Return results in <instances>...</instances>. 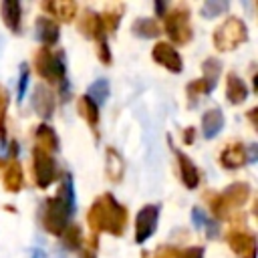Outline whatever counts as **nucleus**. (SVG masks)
<instances>
[{"label": "nucleus", "mask_w": 258, "mask_h": 258, "mask_svg": "<svg viewBox=\"0 0 258 258\" xmlns=\"http://www.w3.org/2000/svg\"><path fill=\"white\" fill-rule=\"evenodd\" d=\"M226 242L238 258H256V238L250 232L240 230V228L228 230Z\"/></svg>", "instance_id": "obj_9"}, {"label": "nucleus", "mask_w": 258, "mask_h": 258, "mask_svg": "<svg viewBox=\"0 0 258 258\" xmlns=\"http://www.w3.org/2000/svg\"><path fill=\"white\" fill-rule=\"evenodd\" d=\"M222 200L224 204L228 206V210H234V208H242L248 198H250V185L246 181H234L230 183L222 194Z\"/></svg>", "instance_id": "obj_16"}, {"label": "nucleus", "mask_w": 258, "mask_h": 258, "mask_svg": "<svg viewBox=\"0 0 258 258\" xmlns=\"http://www.w3.org/2000/svg\"><path fill=\"white\" fill-rule=\"evenodd\" d=\"M30 258H44V252H42L40 248H34L32 254H30Z\"/></svg>", "instance_id": "obj_42"}, {"label": "nucleus", "mask_w": 258, "mask_h": 258, "mask_svg": "<svg viewBox=\"0 0 258 258\" xmlns=\"http://www.w3.org/2000/svg\"><path fill=\"white\" fill-rule=\"evenodd\" d=\"M73 214H75V208L67 206L60 198H56V196L48 198L42 204V214H40L42 228L52 236H60L67 230L69 220L73 218Z\"/></svg>", "instance_id": "obj_4"}, {"label": "nucleus", "mask_w": 258, "mask_h": 258, "mask_svg": "<svg viewBox=\"0 0 258 258\" xmlns=\"http://www.w3.org/2000/svg\"><path fill=\"white\" fill-rule=\"evenodd\" d=\"M28 83H30V71H28V64L22 62V67H20V77H18V89H16V101H18V103L26 97Z\"/></svg>", "instance_id": "obj_34"}, {"label": "nucleus", "mask_w": 258, "mask_h": 258, "mask_svg": "<svg viewBox=\"0 0 258 258\" xmlns=\"http://www.w3.org/2000/svg\"><path fill=\"white\" fill-rule=\"evenodd\" d=\"M222 129H224V113L218 107L208 109L202 115V131H204V137L206 139H214V137H218V133Z\"/></svg>", "instance_id": "obj_21"}, {"label": "nucleus", "mask_w": 258, "mask_h": 258, "mask_svg": "<svg viewBox=\"0 0 258 258\" xmlns=\"http://www.w3.org/2000/svg\"><path fill=\"white\" fill-rule=\"evenodd\" d=\"M220 163H222V167H226V169H238V167H242L244 163H248L246 145L236 143V141L228 143V145L222 149V153H220Z\"/></svg>", "instance_id": "obj_14"}, {"label": "nucleus", "mask_w": 258, "mask_h": 258, "mask_svg": "<svg viewBox=\"0 0 258 258\" xmlns=\"http://www.w3.org/2000/svg\"><path fill=\"white\" fill-rule=\"evenodd\" d=\"M173 153H175V159H177V167H179V177H181V183L187 187V189H196L200 185V171L196 167V163L179 149H175L171 145Z\"/></svg>", "instance_id": "obj_12"}, {"label": "nucleus", "mask_w": 258, "mask_h": 258, "mask_svg": "<svg viewBox=\"0 0 258 258\" xmlns=\"http://www.w3.org/2000/svg\"><path fill=\"white\" fill-rule=\"evenodd\" d=\"M214 46L222 52L238 48L242 42L248 40V26L238 16H228L216 30H214Z\"/></svg>", "instance_id": "obj_3"}, {"label": "nucleus", "mask_w": 258, "mask_h": 258, "mask_svg": "<svg viewBox=\"0 0 258 258\" xmlns=\"http://www.w3.org/2000/svg\"><path fill=\"white\" fill-rule=\"evenodd\" d=\"M60 238H62V246H67L69 250H81V246H83L81 228L75 226V224H69L67 230L60 234Z\"/></svg>", "instance_id": "obj_30"}, {"label": "nucleus", "mask_w": 258, "mask_h": 258, "mask_svg": "<svg viewBox=\"0 0 258 258\" xmlns=\"http://www.w3.org/2000/svg\"><path fill=\"white\" fill-rule=\"evenodd\" d=\"M206 202L210 204V210L214 212L216 218H226L228 216L230 210H228V206L224 204V200L218 191H206Z\"/></svg>", "instance_id": "obj_32"}, {"label": "nucleus", "mask_w": 258, "mask_h": 258, "mask_svg": "<svg viewBox=\"0 0 258 258\" xmlns=\"http://www.w3.org/2000/svg\"><path fill=\"white\" fill-rule=\"evenodd\" d=\"M163 30H165V34L169 36L171 42L187 44L191 40V36H194V30L189 26V10H187V6L179 4V6L171 8L169 12H165V16H163Z\"/></svg>", "instance_id": "obj_5"}, {"label": "nucleus", "mask_w": 258, "mask_h": 258, "mask_svg": "<svg viewBox=\"0 0 258 258\" xmlns=\"http://www.w3.org/2000/svg\"><path fill=\"white\" fill-rule=\"evenodd\" d=\"M56 198H60L67 206L75 208L77 210V202H75V185H73V175L67 171L62 173V179H60V187H58V194Z\"/></svg>", "instance_id": "obj_29"}, {"label": "nucleus", "mask_w": 258, "mask_h": 258, "mask_svg": "<svg viewBox=\"0 0 258 258\" xmlns=\"http://www.w3.org/2000/svg\"><path fill=\"white\" fill-rule=\"evenodd\" d=\"M157 220H159V206L157 204H145L135 218V242L143 244L145 240H149L155 234L157 228Z\"/></svg>", "instance_id": "obj_8"}, {"label": "nucleus", "mask_w": 258, "mask_h": 258, "mask_svg": "<svg viewBox=\"0 0 258 258\" xmlns=\"http://www.w3.org/2000/svg\"><path fill=\"white\" fill-rule=\"evenodd\" d=\"M34 147H38V149H42V151H46V153H56L58 151V135L54 133V129L50 127V125H38L36 129H34Z\"/></svg>", "instance_id": "obj_18"}, {"label": "nucleus", "mask_w": 258, "mask_h": 258, "mask_svg": "<svg viewBox=\"0 0 258 258\" xmlns=\"http://www.w3.org/2000/svg\"><path fill=\"white\" fill-rule=\"evenodd\" d=\"M79 30L87 36V38H93L95 44H97V56L103 64H111L113 56H111V48H109V42H107V30L101 22V16L89 8H85L81 12V18H79Z\"/></svg>", "instance_id": "obj_2"}, {"label": "nucleus", "mask_w": 258, "mask_h": 258, "mask_svg": "<svg viewBox=\"0 0 258 258\" xmlns=\"http://www.w3.org/2000/svg\"><path fill=\"white\" fill-rule=\"evenodd\" d=\"M44 12H48V18L50 16H56L60 22H73V18L77 16V4L75 2H42L40 4Z\"/></svg>", "instance_id": "obj_22"}, {"label": "nucleus", "mask_w": 258, "mask_h": 258, "mask_svg": "<svg viewBox=\"0 0 258 258\" xmlns=\"http://www.w3.org/2000/svg\"><path fill=\"white\" fill-rule=\"evenodd\" d=\"M194 139H196V129H194V127H185V129H183V143H185V145H191Z\"/></svg>", "instance_id": "obj_39"}, {"label": "nucleus", "mask_w": 258, "mask_h": 258, "mask_svg": "<svg viewBox=\"0 0 258 258\" xmlns=\"http://www.w3.org/2000/svg\"><path fill=\"white\" fill-rule=\"evenodd\" d=\"M34 69L40 79L48 83H60L67 79V64L62 52H52L50 48H38L34 54Z\"/></svg>", "instance_id": "obj_6"}, {"label": "nucleus", "mask_w": 258, "mask_h": 258, "mask_svg": "<svg viewBox=\"0 0 258 258\" xmlns=\"http://www.w3.org/2000/svg\"><path fill=\"white\" fill-rule=\"evenodd\" d=\"M87 224L91 234L99 238V232H107L113 236H123L127 228V208L117 202V198L109 191L101 194L87 212Z\"/></svg>", "instance_id": "obj_1"}, {"label": "nucleus", "mask_w": 258, "mask_h": 258, "mask_svg": "<svg viewBox=\"0 0 258 258\" xmlns=\"http://www.w3.org/2000/svg\"><path fill=\"white\" fill-rule=\"evenodd\" d=\"M105 173L113 183H119L125 175V161L115 147H107L105 151Z\"/></svg>", "instance_id": "obj_19"}, {"label": "nucleus", "mask_w": 258, "mask_h": 258, "mask_svg": "<svg viewBox=\"0 0 258 258\" xmlns=\"http://www.w3.org/2000/svg\"><path fill=\"white\" fill-rule=\"evenodd\" d=\"M2 185L10 194H18L22 189V185H24V173H22V165H20L18 159L6 161L4 171H2Z\"/></svg>", "instance_id": "obj_15"}, {"label": "nucleus", "mask_w": 258, "mask_h": 258, "mask_svg": "<svg viewBox=\"0 0 258 258\" xmlns=\"http://www.w3.org/2000/svg\"><path fill=\"white\" fill-rule=\"evenodd\" d=\"M151 58L157 62V64H161V67H165L169 73H181L183 71V60H181V54L175 50V46L173 44H169V42H157L155 46H153V50H151Z\"/></svg>", "instance_id": "obj_10"}, {"label": "nucleus", "mask_w": 258, "mask_h": 258, "mask_svg": "<svg viewBox=\"0 0 258 258\" xmlns=\"http://www.w3.org/2000/svg\"><path fill=\"white\" fill-rule=\"evenodd\" d=\"M226 99L232 105H240L248 99V87L244 85V81L236 73L226 75Z\"/></svg>", "instance_id": "obj_20"}, {"label": "nucleus", "mask_w": 258, "mask_h": 258, "mask_svg": "<svg viewBox=\"0 0 258 258\" xmlns=\"http://www.w3.org/2000/svg\"><path fill=\"white\" fill-rule=\"evenodd\" d=\"M54 107H56V101H54L52 91H48V87H44V85H36L32 91V109L40 117L48 119L54 113Z\"/></svg>", "instance_id": "obj_13"}, {"label": "nucleus", "mask_w": 258, "mask_h": 258, "mask_svg": "<svg viewBox=\"0 0 258 258\" xmlns=\"http://www.w3.org/2000/svg\"><path fill=\"white\" fill-rule=\"evenodd\" d=\"M34 38L44 46V48H50L58 42L60 38V30H58V24L48 18V16H38L36 22H34Z\"/></svg>", "instance_id": "obj_11"}, {"label": "nucleus", "mask_w": 258, "mask_h": 258, "mask_svg": "<svg viewBox=\"0 0 258 258\" xmlns=\"http://www.w3.org/2000/svg\"><path fill=\"white\" fill-rule=\"evenodd\" d=\"M202 71H204V77H202V79H204V83H206L208 91L212 93V91L216 89L218 79H220V73H222V62H220L216 56H210V58H206V60H204Z\"/></svg>", "instance_id": "obj_26"}, {"label": "nucleus", "mask_w": 258, "mask_h": 258, "mask_svg": "<svg viewBox=\"0 0 258 258\" xmlns=\"http://www.w3.org/2000/svg\"><path fill=\"white\" fill-rule=\"evenodd\" d=\"M123 12H125V6L123 4H107V8L99 14L107 32H115L119 28L121 18H123Z\"/></svg>", "instance_id": "obj_24"}, {"label": "nucleus", "mask_w": 258, "mask_h": 258, "mask_svg": "<svg viewBox=\"0 0 258 258\" xmlns=\"http://www.w3.org/2000/svg\"><path fill=\"white\" fill-rule=\"evenodd\" d=\"M153 8H155V14H157V16H165V8H167L165 2H159V0H157V2L153 4Z\"/></svg>", "instance_id": "obj_40"}, {"label": "nucleus", "mask_w": 258, "mask_h": 258, "mask_svg": "<svg viewBox=\"0 0 258 258\" xmlns=\"http://www.w3.org/2000/svg\"><path fill=\"white\" fill-rule=\"evenodd\" d=\"M8 91L4 85H0V151L4 153L8 147L6 139V111H8Z\"/></svg>", "instance_id": "obj_28"}, {"label": "nucleus", "mask_w": 258, "mask_h": 258, "mask_svg": "<svg viewBox=\"0 0 258 258\" xmlns=\"http://www.w3.org/2000/svg\"><path fill=\"white\" fill-rule=\"evenodd\" d=\"M81 258H97V256H95V252L91 248V250H81Z\"/></svg>", "instance_id": "obj_41"}, {"label": "nucleus", "mask_w": 258, "mask_h": 258, "mask_svg": "<svg viewBox=\"0 0 258 258\" xmlns=\"http://www.w3.org/2000/svg\"><path fill=\"white\" fill-rule=\"evenodd\" d=\"M56 173H58V167L52 155L38 147H32V175H34L36 187L46 189L56 179Z\"/></svg>", "instance_id": "obj_7"}, {"label": "nucleus", "mask_w": 258, "mask_h": 258, "mask_svg": "<svg viewBox=\"0 0 258 258\" xmlns=\"http://www.w3.org/2000/svg\"><path fill=\"white\" fill-rule=\"evenodd\" d=\"M228 2H216V0H210V2H206L202 8H200V14L204 16V18H216V16H220L222 12H226L228 10Z\"/></svg>", "instance_id": "obj_33"}, {"label": "nucleus", "mask_w": 258, "mask_h": 258, "mask_svg": "<svg viewBox=\"0 0 258 258\" xmlns=\"http://www.w3.org/2000/svg\"><path fill=\"white\" fill-rule=\"evenodd\" d=\"M109 81L107 79H97L91 87H89V91H87V97L97 105V107H101L103 103H107V99H109Z\"/></svg>", "instance_id": "obj_27"}, {"label": "nucleus", "mask_w": 258, "mask_h": 258, "mask_svg": "<svg viewBox=\"0 0 258 258\" xmlns=\"http://www.w3.org/2000/svg\"><path fill=\"white\" fill-rule=\"evenodd\" d=\"M77 111H79V115L89 123V127L97 133V127H99V107L87 97V95H83V97H79V101H77ZM99 137V135H97Z\"/></svg>", "instance_id": "obj_23"}, {"label": "nucleus", "mask_w": 258, "mask_h": 258, "mask_svg": "<svg viewBox=\"0 0 258 258\" xmlns=\"http://www.w3.org/2000/svg\"><path fill=\"white\" fill-rule=\"evenodd\" d=\"M185 95H187V99H189V107H194V105H198L200 97H202V95H210V91H208L204 79H196V81H191V83L185 87Z\"/></svg>", "instance_id": "obj_31"}, {"label": "nucleus", "mask_w": 258, "mask_h": 258, "mask_svg": "<svg viewBox=\"0 0 258 258\" xmlns=\"http://www.w3.org/2000/svg\"><path fill=\"white\" fill-rule=\"evenodd\" d=\"M189 216H191V224H194V228H204L206 222L210 220V216H208L204 210H200V208H194Z\"/></svg>", "instance_id": "obj_37"}, {"label": "nucleus", "mask_w": 258, "mask_h": 258, "mask_svg": "<svg viewBox=\"0 0 258 258\" xmlns=\"http://www.w3.org/2000/svg\"><path fill=\"white\" fill-rule=\"evenodd\" d=\"M204 230H206V236L208 238H218V234H220V226H218V222L216 220H208L206 222V226H204Z\"/></svg>", "instance_id": "obj_38"}, {"label": "nucleus", "mask_w": 258, "mask_h": 258, "mask_svg": "<svg viewBox=\"0 0 258 258\" xmlns=\"http://www.w3.org/2000/svg\"><path fill=\"white\" fill-rule=\"evenodd\" d=\"M0 14H2V22L6 24V28L14 34H20L22 28V6L16 0H4L0 4Z\"/></svg>", "instance_id": "obj_17"}, {"label": "nucleus", "mask_w": 258, "mask_h": 258, "mask_svg": "<svg viewBox=\"0 0 258 258\" xmlns=\"http://www.w3.org/2000/svg\"><path fill=\"white\" fill-rule=\"evenodd\" d=\"M131 30H133V34L139 36V38H155V36L161 34V26L157 24L155 18H149V16L137 18V20L133 22Z\"/></svg>", "instance_id": "obj_25"}, {"label": "nucleus", "mask_w": 258, "mask_h": 258, "mask_svg": "<svg viewBox=\"0 0 258 258\" xmlns=\"http://www.w3.org/2000/svg\"><path fill=\"white\" fill-rule=\"evenodd\" d=\"M177 248H173L171 244H163L159 248H155L153 252H143V258H175Z\"/></svg>", "instance_id": "obj_35"}, {"label": "nucleus", "mask_w": 258, "mask_h": 258, "mask_svg": "<svg viewBox=\"0 0 258 258\" xmlns=\"http://www.w3.org/2000/svg\"><path fill=\"white\" fill-rule=\"evenodd\" d=\"M175 258H204V248L202 246H189V248L177 250Z\"/></svg>", "instance_id": "obj_36"}]
</instances>
